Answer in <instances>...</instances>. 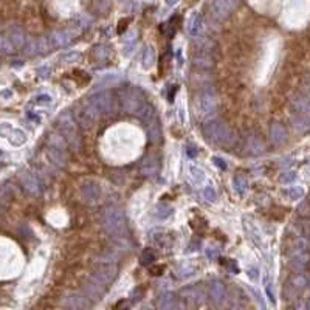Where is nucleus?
I'll list each match as a JSON object with an SVG mask.
<instances>
[{"instance_id": "obj_1", "label": "nucleus", "mask_w": 310, "mask_h": 310, "mask_svg": "<svg viewBox=\"0 0 310 310\" xmlns=\"http://www.w3.org/2000/svg\"><path fill=\"white\" fill-rule=\"evenodd\" d=\"M128 22H129V19H124L118 23V33H123L126 28H128Z\"/></svg>"}]
</instances>
